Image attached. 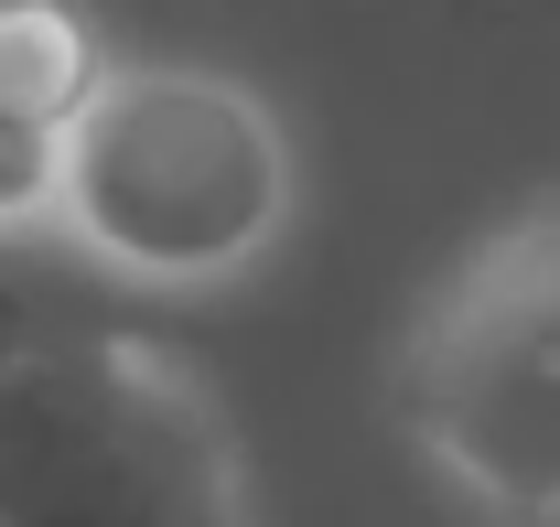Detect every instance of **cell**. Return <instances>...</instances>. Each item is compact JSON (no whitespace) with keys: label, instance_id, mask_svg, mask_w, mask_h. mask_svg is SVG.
Here are the masks:
<instances>
[{"label":"cell","instance_id":"cell-4","mask_svg":"<svg viewBox=\"0 0 560 527\" xmlns=\"http://www.w3.org/2000/svg\"><path fill=\"white\" fill-rule=\"evenodd\" d=\"M108 44L86 33V11L66 0H0V108L33 130H75L86 97L108 86Z\"/></svg>","mask_w":560,"mask_h":527},{"label":"cell","instance_id":"cell-5","mask_svg":"<svg viewBox=\"0 0 560 527\" xmlns=\"http://www.w3.org/2000/svg\"><path fill=\"white\" fill-rule=\"evenodd\" d=\"M55 204H66V130H33L0 108V237L55 226Z\"/></svg>","mask_w":560,"mask_h":527},{"label":"cell","instance_id":"cell-2","mask_svg":"<svg viewBox=\"0 0 560 527\" xmlns=\"http://www.w3.org/2000/svg\"><path fill=\"white\" fill-rule=\"evenodd\" d=\"M0 527H248V473L206 377L130 333L0 355Z\"/></svg>","mask_w":560,"mask_h":527},{"label":"cell","instance_id":"cell-1","mask_svg":"<svg viewBox=\"0 0 560 527\" xmlns=\"http://www.w3.org/2000/svg\"><path fill=\"white\" fill-rule=\"evenodd\" d=\"M291 195V130L259 86L215 66H119L66 130L55 226L119 280L206 291L280 248Z\"/></svg>","mask_w":560,"mask_h":527},{"label":"cell","instance_id":"cell-6","mask_svg":"<svg viewBox=\"0 0 560 527\" xmlns=\"http://www.w3.org/2000/svg\"><path fill=\"white\" fill-rule=\"evenodd\" d=\"M33 333H44V324H33V280H22V269L0 259V355H22Z\"/></svg>","mask_w":560,"mask_h":527},{"label":"cell","instance_id":"cell-3","mask_svg":"<svg viewBox=\"0 0 560 527\" xmlns=\"http://www.w3.org/2000/svg\"><path fill=\"white\" fill-rule=\"evenodd\" d=\"M399 431L442 484L560 527V195L475 237L399 333Z\"/></svg>","mask_w":560,"mask_h":527}]
</instances>
